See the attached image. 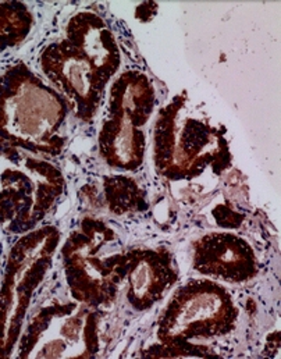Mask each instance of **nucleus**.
Listing matches in <instances>:
<instances>
[{
    "label": "nucleus",
    "instance_id": "3",
    "mask_svg": "<svg viewBox=\"0 0 281 359\" xmlns=\"http://www.w3.org/2000/svg\"><path fill=\"white\" fill-rule=\"evenodd\" d=\"M166 283L162 280V270L155 257H144L134 261L130 271L128 297L132 305L146 308L163 292Z\"/></svg>",
    "mask_w": 281,
    "mask_h": 359
},
{
    "label": "nucleus",
    "instance_id": "1",
    "mask_svg": "<svg viewBox=\"0 0 281 359\" xmlns=\"http://www.w3.org/2000/svg\"><path fill=\"white\" fill-rule=\"evenodd\" d=\"M43 60L49 77L73 99L80 114L92 116L110 76L70 41L52 48Z\"/></svg>",
    "mask_w": 281,
    "mask_h": 359
},
{
    "label": "nucleus",
    "instance_id": "2",
    "mask_svg": "<svg viewBox=\"0 0 281 359\" xmlns=\"http://www.w3.org/2000/svg\"><path fill=\"white\" fill-rule=\"evenodd\" d=\"M223 308L221 301L217 299L214 294L210 292H196L192 299L184 301V304L173 308L176 311L169 312L163 329L169 337H177V334L196 333L198 326L203 329L207 327V323L214 322L219 318V311Z\"/></svg>",
    "mask_w": 281,
    "mask_h": 359
}]
</instances>
